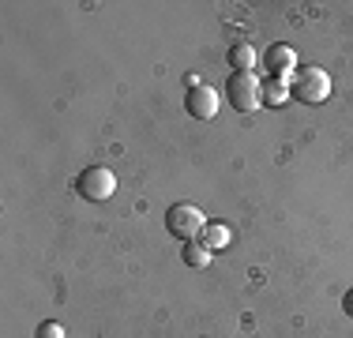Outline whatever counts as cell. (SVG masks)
Returning a JSON list of instances; mask_svg holds the SVG:
<instances>
[{
	"mask_svg": "<svg viewBox=\"0 0 353 338\" xmlns=\"http://www.w3.org/2000/svg\"><path fill=\"white\" fill-rule=\"evenodd\" d=\"M34 338H64V327L53 324V319H46V324H38V335Z\"/></svg>",
	"mask_w": 353,
	"mask_h": 338,
	"instance_id": "obj_11",
	"label": "cell"
},
{
	"mask_svg": "<svg viewBox=\"0 0 353 338\" xmlns=\"http://www.w3.org/2000/svg\"><path fill=\"white\" fill-rule=\"evenodd\" d=\"M259 75L256 72H230V83H225V98H230L233 109H241V113H252V109L263 106V98H259Z\"/></svg>",
	"mask_w": 353,
	"mask_h": 338,
	"instance_id": "obj_2",
	"label": "cell"
},
{
	"mask_svg": "<svg viewBox=\"0 0 353 338\" xmlns=\"http://www.w3.org/2000/svg\"><path fill=\"white\" fill-rule=\"evenodd\" d=\"M259 98H263V106L279 109V106H285V101L293 98V90H290V83H285V79H271V75H267L263 87H259Z\"/></svg>",
	"mask_w": 353,
	"mask_h": 338,
	"instance_id": "obj_7",
	"label": "cell"
},
{
	"mask_svg": "<svg viewBox=\"0 0 353 338\" xmlns=\"http://www.w3.org/2000/svg\"><path fill=\"white\" fill-rule=\"evenodd\" d=\"M218 90L214 87H207V83H196V87L188 90V98H184V109H188L196 121H214V113H218Z\"/></svg>",
	"mask_w": 353,
	"mask_h": 338,
	"instance_id": "obj_5",
	"label": "cell"
},
{
	"mask_svg": "<svg viewBox=\"0 0 353 338\" xmlns=\"http://www.w3.org/2000/svg\"><path fill=\"white\" fill-rule=\"evenodd\" d=\"M263 68H267V75H271V79H285V75H293L301 64H297L293 46L274 41V46H267V53H263Z\"/></svg>",
	"mask_w": 353,
	"mask_h": 338,
	"instance_id": "obj_6",
	"label": "cell"
},
{
	"mask_svg": "<svg viewBox=\"0 0 353 338\" xmlns=\"http://www.w3.org/2000/svg\"><path fill=\"white\" fill-rule=\"evenodd\" d=\"M290 90H293V98L305 101V106H319V101L331 98V75H327L323 68H297Z\"/></svg>",
	"mask_w": 353,
	"mask_h": 338,
	"instance_id": "obj_1",
	"label": "cell"
},
{
	"mask_svg": "<svg viewBox=\"0 0 353 338\" xmlns=\"http://www.w3.org/2000/svg\"><path fill=\"white\" fill-rule=\"evenodd\" d=\"M165 230L173 237H181V241H199L207 230V218L199 207H192V203H173L170 215H165Z\"/></svg>",
	"mask_w": 353,
	"mask_h": 338,
	"instance_id": "obj_3",
	"label": "cell"
},
{
	"mask_svg": "<svg viewBox=\"0 0 353 338\" xmlns=\"http://www.w3.org/2000/svg\"><path fill=\"white\" fill-rule=\"evenodd\" d=\"M203 244H207L211 252L225 248V244H230V230H225V226H218V222H207V230H203Z\"/></svg>",
	"mask_w": 353,
	"mask_h": 338,
	"instance_id": "obj_10",
	"label": "cell"
},
{
	"mask_svg": "<svg viewBox=\"0 0 353 338\" xmlns=\"http://www.w3.org/2000/svg\"><path fill=\"white\" fill-rule=\"evenodd\" d=\"M342 308H346V312H350V316H353V290L346 293V297H342Z\"/></svg>",
	"mask_w": 353,
	"mask_h": 338,
	"instance_id": "obj_12",
	"label": "cell"
},
{
	"mask_svg": "<svg viewBox=\"0 0 353 338\" xmlns=\"http://www.w3.org/2000/svg\"><path fill=\"white\" fill-rule=\"evenodd\" d=\"M211 256H214V252L207 248L203 241H184V264H188V267L203 270L207 264H211Z\"/></svg>",
	"mask_w": 353,
	"mask_h": 338,
	"instance_id": "obj_8",
	"label": "cell"
},
{
	"mask_svg": "<svg viewBox=\"0 0 353 338\" xmlns=\"http://www.w3.org/2000/svg\"><path fill=\"white\" fill-rule=\"evenodd\" d=\"M75 192H79L83 199H90V203L113 199V192H117L113 169H105V166H87V169L79 173V181H75Z\"/></svg>",
	"mask_w": 353,
	"mask_h": 338,
	"instance_id": "obj_4",
	"label": "cell"
},
{
	"mask_svg": "<svg viewBox=\"0 0 353 338\" xmlns=\"http://www.w3.org/2000/svg\"><path fill=\"white\" fill-rule=\"evenodd\" d=\"M230 68H233V72H252V68H256V49H252L248 41L233 46L230 49Z\"/></svg>",
	"mask_w": 353,
	"mask_h": 338,
	"instance_id": "obj_9",
	"label": "cell"
}]
</instances>
